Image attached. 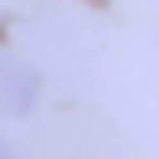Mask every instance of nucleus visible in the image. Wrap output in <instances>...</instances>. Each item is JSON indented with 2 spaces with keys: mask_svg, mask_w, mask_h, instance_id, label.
Masks as SVG:
<instances>
[{
  "mask_svg": "<svg viewBox=\"0 0 159 159\" xmlns=\"http://www.w3.org/2000/svg\"><path fill=\"white\" fill-rule=\"evenodd\" d=\"M39 101V77L20 63L0 58V111L5 116H24V111Z\"/></svg>",
  "mask_w": 159,
  "mask_h": 159,
  "instance_id": "nucleus-1",
  "label": "nucleus"
}]
</instances>
